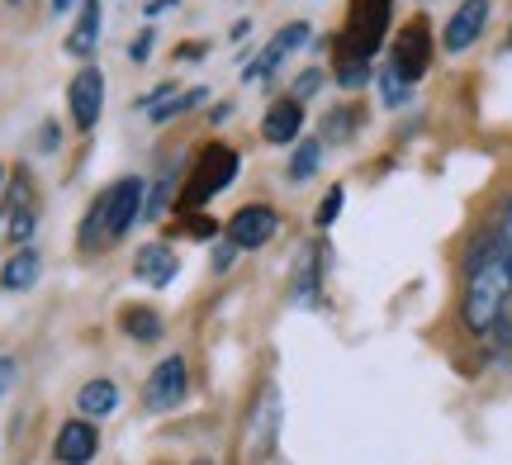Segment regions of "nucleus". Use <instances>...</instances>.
Masks as SVG:
<instances>
[{
	"label": "nucleus",
	"mask_w": 512,
	"mask_h": 465,
	"mask_svg": "<svg viewBox=\"0 0 512 465\" xmlns=\"http://www.w3.org/2000/svg\"><path fill=\"white\" fill-rule=\"evenodd\" d=\"M29 233H34V209L15 205V214H10V238H15V247H24V242H29Z\"/></svg>",
	"instance_id": "393cba45"
},
{
	"label": "nucleus",
	"mask_w": 512,
	"mask_h": 465,
	"mask_svg": "<svg viewBox=\"0 0 512 465\" xmlns=\"http://www.w3.org/2000/svg\"><path fill=\"white\" fill-rule=\"evenodd\" d=\"M38 271H43L38 252L34 247H19L15 257L5 261V271H0V285H5V290H29V285L38 280Z\"/></svg>",
	"instance_id": "a211bd4d"
},
{
	"label": "nucleus",
	"mask_w": 512,
	"mask_h": 465,
	"mask_svg": "<svg viewBox=\"0 0 512 465\" xmlns=\"http://www.w3.org/2000/svg\"><path fill=\"white\" fill-rule=\"evenodd\" d=\"M95 451H100V437H95V428L86 423V418L62 423V432H57V447H53L57 461H62V465H91Z\"/></svg>",
	"instance_id": "f8f14e48"
},
{
	"label": "nucleus",
	"mask_w": 512,
	"mask_h": 465,
	"mask_svg": "<svg viewBox=\"0 0 512 465\" xmlns=\"http://www.w3.org/2000/svg\"><path fill=\"white\" fill-rule=\"evenodd\" d=\"M275 228H280V214L271 205H242L228 228H223V238L233 242L238 252H256V247H266L275 238Z\"/></svg>",
	"instance_id": "6e6552de"
},
{
	"label": "nucleus",
	"mask_w": 512,
	"mask_h": 465,
	"mask_svg": "<svg viewBox=\"0 0 512 465\" xmlns=\"http://www.w3.org/2000/svg\"><path fill=\"white\" fill-rule=\"evenodd\" d=\"M152 43H157V34H152V29H143V34L128 43V57H133V62H147V57H152Z\"/></svg>",
	"instance_id": "bb28decb"
},
{
	"label": "nucleus",
	"mask_w": 512,
	"mask_h": 465,
	"mask_svg": "<svg viewBox=\"0 0 512 465\" xmlns=\"http://www.w3.org/2000/svg\"><path fill=\"white\" fill-rule=\"evenodd\" d=\"M299 129H304V105L299 100H275L271 110H266V119H261V133H266V143H275V148L294 143Z\"/></svg>",
	"instance_id": "4468645a"
},
{
	"label": "nucleus",
	"mask_w": 512,
	"mask_h": 465,
	"mask_svg": "<svg viewBox=\"0 0 512 465\" xmlns=\"http://www.w3.org/2000/svg\"><path fill=\"white\" fill-rule=\"evenodd\" d=\"M318 86H323V72H318V67H309V72H299V76H294L290 100H299V105H304L309 95H318Z\"/></svg>",
	"instance_id": "a878e982"
},
{
	"label": "nucleus",
	"mask_w": 512,
	"mask_h": 465,
	"mask_svg": "<svg viewBox=\"0 0 512 465\" xmlns=\"http://www.w3.org/2000/svg\"><path fill=\"white\" fill-rule=\"evenodd\" d=\"M176 271H181V261H176V252L162 247V242H147V247H138V257H133V276L143 280V285H152V290L171 285Z\"/></svg>",
	"instance_id": "ddd939ff"
},
{
	"label": "nucleus",
	"mask_w": 512,
	"mask_h": 465,
	"mask_svg": "<svg viewBox=\"0 0 512 465\" xmlns=\"http://www.w3.org/2000/svg\"><path fill=\"white\" fill-rule=\"evenodd\" d=\"M238 181V152L228 148V143H209V148L195 157V167H190V181L181 190V214H200L214 195Z\"/></svg>",
	"instance_id": "20e7f679"
},
{
	"label": "nucleus",
	"mask_w": 512,
	"mask_h": 465,
	"mask_svg": "<svg viewBox=\"0 0 512 465\" xmlns=\"http://www.w3.org/2000/svg\"><path fill=\"white\" fill-rule=\"evenodd\" d=\"M465 295H460V323L470 333H494L512 304V252L503 242H479L465 261Z\"/></svg>",
	"instance_id": "f257e3e1"
},
{
	"label": "nucleus",
	"mask_w": 512,
	"mask_h": 465,
	"mask_svg": "<svg viewBox=\"0 0 512 465\" xmlns=\"http://www.w3.org/2000/svg\"><path fill=\"white\" fill-rule=\"evenodd\" d=\"M342 200H347V190H342V186H332L328 195H323V205H318V214H313V224H318V228H332V224H337V214H342Z\"/></svg>",
	"instance_id": "5701e85b"
},
{
	"label": "nucleus",
	"mask_w": 512,
	"mask_h": 465,
	"mask_svg": "<svg viewBox=\"0 0 512 465\" xmlns=\"http://www.w3.org/2000/svg\"><path fill=\"white\" fill-rule=\"evenodd\" d=\"M508 43H512V34H508Z\"/></svg>",
	"instance_id": "e433bc0d"
},
{
	"label": "nucleus",
	"mask_w": 512,
	"mask_h": 465,
	"mask_svg": "<svg viewBox=\"0 0 512 465\" xmlns=\"http://www.w3.org/2000/svg\"><path fill=\"white\" fill-rule=\"evenodd\" d=\"M72 5L76 0H53V15H72Z\"/></svg>",
	"instance_id": "72a5a7b5"
},
{
	"label": "nucleus",
	"mask_w": 512,
	"mask_h": 465,
	"mask_svg": "<svg viewBox=\"0 0 512 465\" xmlns=\"http://www.w3.org/2000/svg\"><path fill=\"white\" fill-rule=\"evenodd\" d=\"M233 257H238V247H233V242L223 238L219 247H214V271H228V266H233Z\"/></svg>",
	"instance_id": "c85d7f7f"
},
{
	"label": "nucleus",
	"mask_w": 512,
	"mask_h": 465,
	"mask_svg": "<svg viewBox=\"0 0 512 465\" xmlns=\"http://www.w3.org/2000/svg\"><path fill=\"white\" fill-rule=\"evenodd\" d=\"M318 285H323V247L309 242L304 257H299V271H294V304L313 309L318 304Z\"/></svg>",
	"instance_id": "dca6fc26"
},
{
	"label": "nucleus",
	"mask_w": 512,
	"mask_h": 465,
	"mask_svg": "<svg viewBox=\"0 0 512 465\" xmlns=\"http://www.w3.org/2000/svg\"><path fill=\"white\" fill-rule=\"evenodd\" d=\"M309 38H313V29L304 24V19H294V24H285V29H280V34H275L271 43H266V48H261V57L242 67V76H247V81H266V76H271L275 67H280V62H285V57L294 53V48H304Z\"/></svg>",
	"instance_id": "9d476101"
},
{
	"label": "nucleus",
	"mask_w": 512,
	"mask_h": 465,
	"mask_svg": "<svg viewBox=\"0 0 512 465\" xmlns=\"http://www.w3.org/2000/svg\"><path fill=\"white\" fill-rule=\"evenodd\" d=\"M484 24H489V0H460L456 15L446 19V34H441L446 53H465L484 34Z\"/></svg>",
	"instance_id": "9b49d317"
},
{
	"label": "nucleus",
	"mask_w": 512,
	"mask_h": 465,
	"mask_svg": "<svg viewBox=\"0 0 512 465\" xmlns=\"http://www.w3.org/2000/svg\"><path fill=\"white\" fill-rule=\"evenodd\" d=\"M76 409H81L86 423H91V418H110V413L119 409V385H114V380H86L81 394H76Z\"/></svg>",
	"instance_id": "f3484780"
},
{
	"label": "nucleus",
	"mask_w": 512,
	"mask_h": 465,
	"mask_svg": "<svg viewBox=\"0 0 512 465\" xmlns=\"http://www.w3.org/2000/svg\"><path fill=\"white\" fill-rule=\"evenodd\" d=\"M166 200H171V176H162L157 186L147 190V200H143V219H162V214H166Z\"/></svg>",
	"instance_id": "b1692460"
},
{
	"label": "nucleus",
	"mask_w": 512,
	"mask_h": 465,
	"mask_svg": "<svg viewBox=\"0 0 512 465\" xmlns=\"http://www.w3.org/2000/svg\"><path fill=\"white\" fill-rule=\"evenodd\" d=\"M67 105H72V124H76V129L91 133L95 119H100V110H105V72L86 62V67L72 76V86H67Z\"/></svg>",
	"instance_id": "0eeeda50"
},
{
	"label": "nucleus",
	"mask_w": 512,
	"mask_h": 465,
	"mask_svg": "<svg viewBox=\"0 0 512 465\" xmlns=\"http://www.w3.org/2000/svg\"><path fill=\"white\" fill-rule=\"evenodd\" d=\"M275 432H280V390L266 385L252 409V423H247V461H266L271 456Z\"/></svg>",
	"instance_id": "1a4fd4ad"
},
{
	"label": "nucleus",
	"mask_w": 512,
	"mask_h": 465,
	"mask_svg": "<svg viewBox=\"0 0 512 465\" xmlns=\"http://www.w3.org/2000/svg\"><path fill=\"white\" fill-rule=\"evenodd\" d=\"M124 333L133 337V342H157V337L166 333V323L157 309H124Z\"/></svg>",
	"instance_id": "aec40b11"
},
{
	"label": "nucleus",
	"mask_w": 512,
	"mask_h": 465,
	"mask_svg": "<svg viewBox=\"0 0 512 465\" xmlns=\"http://www.w3.org/2000/svg\"><path fill=\"white\" fill-rule=\"evenodd\" d=\"M380 100L389 105V110H403V105H408V81H403L394 67H384L380 72Z\"/></svg>",
	"instance_id": "412c9836"
},
{
	"label": "nucleus",
	"mask_w": 512,
	"mask_h": 465,
	"mask_svg": "<svg viewBox=\"0 0 512 465\" xmlns=\"http://www.w3.org/2000/svg\"><path fill=\"white\" fill-rule=\"evenodd\" d=\"M171 5H176V0H147V19L162 15V10H171Z\"/></svg>",
	"instance_id": "473e14b6"
},
{
	"label": "nucleus",
	"mask_w": 512,
	"mask_h": 465,
	"mask_svg": "<svg viewBox=\"0 0 512 465\" xmlns=\"http://www.w3.org/2000/svg\"><path fill=\"white\" fill-rule=\"evenodd\" d=\"M185 385H190L185 356H162V361L152 366V375H147V385H143V409H147V413H171V409H181Z\"/></svg>",
	"instance_id": "39448f33"
},
{
	"label": "nucleus",
	"mask_w": 512,
	"mask_h": 465,
	"mask_svg": "<svg viewBox=\"0 0 512 465\" xmlns=\"http://www.w3.org/2000/svg\"><path fill=\"white\" fill-rule=\"evenodd\" d=\"M185 233H190V238H214V219H204V214H190Z\"/></svg>",
	"instance_id": "cd10ccee"
},
{
	"label": "nucleus",
	"mask_w": 512,
	"mask_h": 465,
	"mask_svg": "<svg viewBox=\"0 0 512 465\" xmlns=\"http://www.w3.org/2000/svg\"><path fill=\"white\" fill-rule=\"evenodd\" d=\"M195 465H209V461H195Z\"/></svg>",
	"instance_id": "c9c22d12"
},
{
	"label": "nucleus",
	"mask_w": 512,
	"mask_h": 465,
	"mask_svg": "<svg viewBox=\"0 0 512 465\" xmlns=\"http://www.w3.org/2000/svg\"><path fill=\"white\" fill-rule=\"evenodd\" d=\"M356 119H361L356 110H347V105H337V110H332L328 119H323V133H328L332 143H347L351 129H356Z\"/></svg>",
	"instance_id": "4be33fe9"
},
{
	"label": "nucleus",
	"mask_w": 512,
	"mask_h": 465,
	"mask_svg": "<svg viewBox=\"0 0 512 465\" xmlns=\"http://www.w3.org/2000/svg\"><path fill=\"white\" fill-rule=\"evenodd\" d=\"M10 385H15V361H10V356H0V399H5Z\"/></svg>",
	"instance_id": "7c9ffc66"
},
{
	"label": "nucleus",
	"mask_w": 512,
	"mask_h": 465,
	"mask_svg": "<svg viewBox=\"0 0 512 465\" xmlns=\"http://www.w3.org/2000/svg\"><path fill=\"white\" fill-rule=\"evenodd\" d=\"M95 43H100V0H81L76 10V24L67 34V57H95Z\"/></svg>",
	"instance_id": "2eb2a0df"
},
{
	"label": "nucleus",
	"mask_w": 512,
	"mask_h": 465,
	"mask_svg": "<svg viewBox=\"0 0 512 465\" xmlns=\"http://www.w3.org/2000/svg\"><path fill=\"white\" fill-rule=\"evenodd\" d=\"M0 186H5V167H0Z\"/></svg>",
	"instance_id": "f704fd0d"
},
{
	"label": "nucleus",
	"mask_w": 512,
	"mask_h": 465,
	"mask_svg": "<svg viewBox=\"0 0 512 465\" xmlns=\"http://www.w3.org/2000/svg\"><path fill=\"white\" fill-rule=\"evenodd\" d=\"M318 162H323V143H318V138H304V143H294V157H290V167H285L290 186H304L313 171H318Z\"/></svg>",
	"instance_id": "6ab92c4d"
},
{
	"label": "nucleus",
	"mask_w": 512,
	"mask_h": 465,
	"mask_svg": "<svg viewBox=\"0 0 512 465\" xmlns=\"http://www.w3.org/2000/svg\"><path fill=\"white\" fill-rule=\"evenodd\" d=\"M389 15H394V0H351V19L337 38V81L347 91H356L370 76V57L380 53Z\"/></svg>",
	"instance_id": "f03ea898"
},
{
	"label": "nucleus",
	"mask_w": 512,
	"mask_h": 465,
	"mask_svg": "<svg viewBox=\"0 0 512 465\" xmlns=\"http://www.w3.org/2000/svg\"><path fill=\"white\" fill-rule=\"evenodd\" d=\"M389 67H394V72H399L408 86L427 76V67H432V29H427V19H413V24H408V29L394 38Z\"/></svg>",
	"instance_id": "423d86ee"
},
{
	"label": "nucleus",
	"mask_w": 512,
	"mask_h": 465,
	"mask_svg": "<svg viewBox=\"0 0 512 465\" xmlns=\"http://www.w3.org/2000/svg\"><path fill=\"white\" fill-rule=\"evenodd\" d=\"M143 200H147V186L143 176H124V181H114L105 195H95L91 214H86V224H81V247L95 252V247H105V242L124 238L133 219H143Z\"/></svg>",
	"instance_id": "7ed1b4c3"
},
{
	"label": "nucleus",
	"mask_w": 512,
	"mask_h": 465,
	"mask_svg": "<svg viewBox=\"0 0 512 465\" xmlns=\"http://www.w3.org/2000/svg\"><path fill=\"white\" fill-rule=\"evenodd\" d=\"M204 53H209V43H200V38H195V43H181V48H176V57H181V62H200Z\"/></svg>",
	"instance_id": "c756f323"
},
{
	"label": "nucleus",
	"mask_w": 512,
	"mask_h": 465,
	"mask_svg": "<svg viewBox=\"0 0 512 465\" xmlns=\"http://www.w3.org/2000/svg\"><path fill=\"white\" fill-rule=\"evenodd\" d=\"M498 242L512 252V200H508V209H503V224H498Z\"/></svg>",
	"instance_id": "2f4dec72"
}]
</instances>
